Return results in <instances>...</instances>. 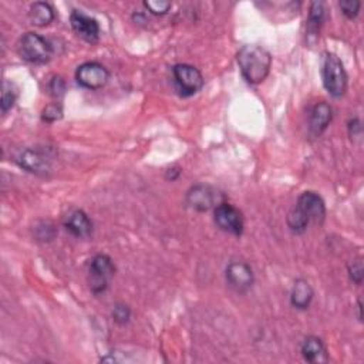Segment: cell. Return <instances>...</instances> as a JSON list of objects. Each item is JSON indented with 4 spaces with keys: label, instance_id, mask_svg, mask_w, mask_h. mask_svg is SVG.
<instances>
[{
    "label": "cell",
    "instance_id": "cell-19",
    "mask_svg": "<svg viewBox=\"0 0 364 364\" xmlns=\"http://www.w3.org/2000/svg\"><path fill=\"white\" fill-rule=\"evenodd\" d=\"M16 97H17V93L13 90V85L10 83L5 81L3 93H2V103H0V106H2L3 114H6L10 108H13V106L16 103Z\"/></svg>",
    "mask_w": 364,
    "mask_h": 364
},
{
    "label": "cell",
    "instance_id": "cell-17",
    "mask_svg": "<svg viewBox=\"0 0 364 364\" xmlns=\"http://www.w3.org/2000/svg\"><path fill=\"white\" fill-rule=\"evenodd\" d=\"M326 16V9L323 2H313L311 5L309 10V17H308V24H306V35L308 39L311 38H317L319 32L322 28V24L324 22Z\"/></svg>",
    "mask_w": 364,
    "mask_h": 364
},
{
    "label": "cell",
    "instance_id": "cell-1",
    "mask_svg": "<svg viewBox=\"0 0 364 364\" xmlns=\"http://www.w3.org/2000/svg\"><path fill=\"white\" fill-rule=\"evenodd\" d=\"M236 62L242 76L249 84H259L269 74L272 57L270 53L262 46L248 44L238 51Z\"/></svg>",
    "mask_w": 364,
    "mask_h": 364
},
{
    "label": "cell",
    "instance_id": "cell-5",
    "mask_svg": "<svg viewBox=\"0 0 364 364\" xmlns=\"http://www.w3.org/2000/svg\"><path fill=\"white\" fill-rule=\"evenodd\" d=\"M172 76L178 93L182 97H191L204 87V77L201 72L191 65H175Z\"/></svg>",
    "mask_w": 364,
    "mask_h": 364
},
{
    "label": "cell",
    "instance_id": "cell-23",
    "mask_svg": "<svg viewBox=\"0 0 364 364\" xmlns=\"http://www.w3.org/2000/svg\"><path fill=\"white\" fill-rule=\"evenodd\" d=\"M63 117V108L60 104H50L43 110L42 118L46 123H54V121Z\"/></svg>",
    "mask_w": 364,
    "mask_h": 364
},
{
    "label": "cell",
    "instance_id": "cell-26",
    "mask_svg": "<svg viewBox=\"0 0 364 364\" xmlns=\"http://www.w3.org/2000/svg\"><path fill=\"white\" fill-rule=\"evenodd\" d=\"M349 134H350L351 140L361 137V123H360L358 118H354L349 123Z\"/></svg>",
    "mask_w": 364,
    "mask_h": 364
},
{
    "label": "cell",
    "instance_id": "cell-24",
    "mask_svg": "<svg viewBox=\"0 0 364 364\" xmlns=\"http://www.w3.org/2000/svg\"><path fill=\"white\" fill-rule=\"evenodd\" d=\"M360 8H361V3L357 2V0H346V2H340V9L343 15L349 19L357 17Z\"/></svg>",
    "mask_w": 364,
    "mask_h": 364
},
{
    "label": "cell",
    "instance_id": "cell-22",
    "mask_svg": "<svg viewBox=\"0 0 364 364\" xmlns=\"http://www.w3.org/2000/svg\"><path fill=\"white\" fill-rule=\"evenodd\" d=\"M349 276H350L351 282H354L356 285H361L363 283L364 269H363V262H361L360 258L351 260V263L349 265Z\"/></svg>",
    "mask_w": 364,
    "mask_h": 364
},
{
    "label": "cell",
    "instance_id": "cell-12",
    "mask_svg": "<svg viewBox=\"0 0 364 364\" xmlns=\"http://www.w3.org/2000/svg\"><path fill=\"white\" fill-rule=\"evenodd\" d=\"M70 23L74 32L88 43H97L100 39V26L93 17L80 10H74L70 16Z\"/></svg>",
    "mask_w": 364,
    "mask_h": 364
},
{
    "label": "cell",
    "instance_id": "cell-11",
    "mask_svg": "<svg viewBox=\"0 0 364 364\" xmlns=\"http://www.w3.org/2000/svg\"><path fill=\"white\" fill-rule=\"evenodd\" d=\"M222 199L224 197L209 185H195L187 194V204L198 212H206L212 208L215 209L224 202Z\"/></svg>",
    "mask_w": 364,
    "mask_h": 364
},
{
    "label": "cell",
    "instance_id": "cell-15",
    "mask_svg": "<svg viewBox=\"0 0 364 364\" xmlns=\"http://www.w3.org/2000/svg\"><path fill=\"white\" fill-rule=\"evenodd\" d=\"M331 117H333L331 107L324 101L317 103L311 113V121H309L311 133L315 137H319L329 127Z\"/></svg>",
    "mask_w": 364,
    "mask_h": 364
},
{
    "label": "cell",
    "instance_id": "cell-7",
    "mask_svg": "<svg viewBox=\"0 0 364 364\" xmlns=\"http://www.w3.org/2000/svg\"><path fill=\"white\" fill-rule=\"evenodd\" d=\"M108 70L97 62L83 63L76 70V80L78 85L87 90H99L104 87L108 83Z\"/></svg>",
    "mask_w": 364,
    "mask_h": 364
},
{
    "label": "cell",
    "instance_id": "cell-16",
    "mask_svg": "<svg viewBox=\"0 0 364 364\" xmlns=\"http://www.w3.org/2000/svg\"><path fill=\"white\" fill-rule=\"evenodd\" d=\"M313 289L311 283L305 279H297L293 285V289L290 292V303L292 306L299 311H306L309 309L311 303L313 300Z\"/></svg>",
    "mask_w": 364,
    "mask_h": 364
},
{
    "label": "cell",
    "instance_id": "cell-10",
    "mask_svg": "<svg viewBox=\"0 0 364 364\" xmlns=\"http://www.w3.org/2000/svg\"><path fill=\"white\" fill-rule=\"evenodd\" d=\"M295 208L300 212V214L305 217V220L311 224H323L324 221V217H326V205H324V201L323 198L313 192V191H306L303 192Z\"/></svg>",
    "mask_w": 364,
    "mask_h": 364
},
{
    "label": "cell",
    "instance_id": "cell-4",
    "mask_svg": "<svg viewBox=\"0 0 364 364\" xmlns=\"http://www.w3.org/2000/svg\"><path fill=\"white\" fill-rule=\"evenodd\" d=\"M88 273H90V279H88L90 289L93 293L99 295L106 292V289L110 285V281L114 278L115 265L108 255L100 254L91 259Z\"/></svg>",
    "mask_w": 364,
    "mask_h": 364
},
{
    "label": "cell",
    "instance_id": "cell-13",
    "mask_svg": "<svg viewBox=\"0 0 364 364\" xmlns=\"http://www.w3.org/2000/svg\"><path fill=\"white\" fill-rule=\"evenodd\" d=\"M65 226L76 238H87L93 232V222L81 209H74L70 212L66 217Z\"/></svg>",
    "mask_w": 364,
    "mask_h": 364
},
{
    "label": "cell",
    "instance_id": "cell-2",
    "mask_svg": "<svg viewBox=\"0 0 364 364\" xmlns=\"http://www.w3.org/2000/svg\"><path fill=\"white\" fill-rule=\"evenodd\" d=\"M322 76L323 84L330 96L335 99H340L345 96L347 90V73L345 70L342 60L336 54H324Z\"/></svg>",
    "mask_w": 364,
    "mask_h": 364
},
{
    "label": "cell",
    "instance_id": "cell-25",
    "mask_svg": "<svg viewBox=\"0 0 364 364\" xmlns=\"http://www.w3.org/2000/svg\"><path fill=\"white\" fill-rule=\"evenodd\" d=\"M49 90L53 97H60L65 94L66 91V83L62 77H53V80L49 84Z\"/></svg>",
    "mask_w": 364,
    "mask_h": 364
},
{
    "label": "cell",
    "instance_id": "cell-3",
    "mask_svg": "<svg viewBox=\"0 0 364 364\" xmlns=\"http://www.w3.org/2000/svg\"><path fill=\"white\" fill-rule=\"evenodd\" d=\"M19 54L32 65H46L53 56V47L49 40L38 33H26L19 40Z\"/></svg>",
    "mask_w": 364,
    "mask_h": 364
},
{
    "label": "cell",
    "instance_id": "cell-9",
    "mask_svg": "<svg viewBox=\"0 0 364 364\" xmlns=\"http://www.w3.org/2000/svg\"><path fill=\"white\" fill-rule=\"evenodd\" d=\"M225 276L228 285L238 293H247L248 290H251L255 282L252 267L247 262L242 260L231 262L226 267Z\"/></svg>",
    "mask_w": 364,
    "mask_h": 364
},
{
    "label": "cell",
    "instance_id": "cell-20",
    "mask_svg": "<svg viewBox=\"0 0 364 364\" xmlns=\"http://www.w3.org/2000/svg\"><path fill=\"white\" fill-rule=\"evenodd\" d=\"M144 8L156 16H164L171 9V3L164 2V0H148V2H144Z\"/></svg>",
    "mask_w": 364,
    "mask_h": 364
},
{
    "label": "cell",
    "instance_id": "cell-14",
    "mask_svg": "<svg viewBox=\"0 0 364 364\" xmlns=\"http://www.w3.org/2000/svg\"><path fill=\"white\" fill-rule=\"evenodd\" d=\"M300 351L303 358L312 364H322V363H327L329 360L327 350L323 340L316 336H309L308 339H305V342L301 343Z\"/></svg>",
    "mask_w": 364,
    "mask_h": 364
},
{
    "label": "cell",
    "instance_id": "cell-18",
    "mask_svg": "<svg viewBox=\"0 0 364 364\" xmlns=\"http://www.w3.org/2000/svg\"><path fill=\"white\" fill-rule=\"evenodd\" d=\"M28 19L35 26H47L54 20V10L46 2H36L30 6Z\"/></svg>",
    "mask_w": 364,
    "mask_h": 364
},
{
    "label": "cell",
    "instance_id": "cell-21",
    "mask_svg": "<svg viewBox=\"0 0 364 364\" xmlns=\"http://www.w3.org/2000/svg\"><path fill=\"white\" fill-rule=\"evenodd\" d=\"M130 317H131L130 308L127 305H124V303H117V305L113 309L114 322L123 326V324H127L130 322Z\"/></svg>",
    "mask_w": 364,
    "mask_h": 364
},
{
    "label": "cell",
    "instance_id": "cell-8",
    "mask_svg": "<svg viewBox=\"0 0 364 364\" xmlns=\"http://www.w3.org/2000/svg\"><path fill=\"white\" fill-rule=\"evenodd\" d=\"M214 220L224 232L235 236L244 233V217H242L239 209L228 202H222L214 209Z\"/></svg>",
    "mask_w": 364,
    "mask_h": 364
},
{
    "label": "cell",
    "instance_id": "cell-6",
    "mask_svg": "<svg viewBox=\"0 0 364 364\" xmlns=\"http://www.w3.org/2000/svg\"><path fill=\"white\" fill-rule=\"evenodd\" d=\"M17 163L24 171L30 174L46 175L51 169L53 153L49 148H40V147L27 148L22 151Z\"/></svg>",
    "mask_w": 364,
    "mask_h": 364
}]
</instances>
